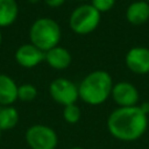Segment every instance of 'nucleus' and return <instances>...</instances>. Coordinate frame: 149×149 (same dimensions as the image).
<instances>
[{
    "label": "nucleus",
    "instance_id": "obj_1",
    "mask_svg": "<svg viewBox=\"0 0 149 149\" xmlns=\"http://www.w3.org/2000/svg\"><path fill=\"white\" fill-rule=\"evenodd\" d=\"M107 129L116 140L123 142L136 141L148 129V115L139 105L118 107L107 118Z\"/></svg>",
    "mask_w": 149,
    "mask_h": 149
},
{
    "label": "nucleus",
    "instance_id": "obj_2",
    "mask_svg": "<svg viewBox=\"0 0 149 149\" xmlns=\"http://www.w3.org/2000/svg\"><path fill=\"white\" fill-rule=\"evenodd\" d=\"M112 76L105 70H94L87 73L78 85L79 98L92 106L104 104L112 94Z\"/></svg>",
    "mask_w": 149,
    "mask_h": 149
},
{
    "label": "nucleus",
    "instance_id": "obj_3",
    "mask_svg": "<svg viewBox=\"0 0 149 149\" xmlns=\"http://www.w3.org/2000/svg\"><path fill=\"white\" fill-rule=\"evenodd\" d=\"M62 38V30L57 21L50 17H40L33 22L29 29L30 43L42 51H48L58 45Z\"/></svg>",
    "mask_w": 149,
    "mask_h": 149
},
{
    "label": "nucleus",
    "instance_id": "obj_4",
    "mask_svg": "<svg viewBox=\"0 0 149 149\" xmlns=\"http://www.w3.org/2000/svg\"><path fill=\"white\" fill-rule=\"evenodd\" d=\"M101 21V13L91 3H84L76 7L69 17V26L77 35H88L93 33Z\"/></svg>",
    "mask_w": 149,
    "mask_h": 149
},
{
    "label": "nucleus",
    "instance_id": "obj_5",
    "mask_svg": "<svg viewBox=\"0 0 149 149\" xmlns=\"http://www.w3.org/2000/svg\"><path fill=\"white\" fill-rule=\"evenodd\" d=\"M26 142L30 149H56L57 133L47 125H33L26 130Z\"/></svg>",
    "mask_w": 149,
    "mask_h": 149
},
{
    "label": "nucleus",
    "instance_id": "obj_6",
    "mask_svg": "<svg viewBox=\"0 0 149 149\" xmlns=\"http://www.w3.org/2000/svg\"><path fill=\"white\" fill-rule=\"evenodd\" d=\"M49 93L54 101L63 106L76 104L79 98L78 85H76L72 80L63 77L56 78L50 83Z\"/></svg>",
    "mask_w": 149,
    "mask_h": 149
},
{
    "label": "nucleus",
    "instance_id": "obj_7",
    "mask_svg": "<svg viewBox=\"0 0 149 149\" xmlns=\"http://www.w3.org/2000/svg\"><path fill=\"white\" fill-rule=\"evenodd\" d=\"M126 66L136 74L149 73V48L147 47H133L125 57Z\"/></svg>",
    "mask_w": 149,
    "mask_h": 149
},
{
    "label": "nucleus",
    "instance_id": "obj_8",
    "mask_svg": "<svg viewBox=\"0 0 149 149\" xmlns=\"http://www.w3.org/2000/svg\"><path fill=\"white\" fill-rule=\"evenodd\" d=\"M111 95L119 107L136 106L140 99L137 88L129 81H119L114 84Z\"/></svg>",
    "mask_w": 149,
    "mask_h": 149
},
{
    "label": "nucleus",
    "instance_id": "obj_9",
    "mask_svg": "<svg viewBox=\"0 0 149 149\" xmlns=\"http://www.w3.org/2000/svg\"><path fill=\"white\" fill-rule=\"evenodd\" d=\"M15 61L22 68H35L44 61V51L38 49L33 43L20 45L15 51Z\"/></svg>",
    "mask_w": 149,
    "mask_h": 149
},
{
    "label": "nucleus",
    "instance_id": "obj_10",
    "mask_svg": "<svg viewBox=\"0 0 149 149\" xmlns=\"http://www.w3.org/2000/svg\"><path fill=\"white\" fill-rule=\"evenodd\" d=\"M44 61L55 70H64L72 62V56L66 48L57 45L44 52Z\"/></svg>",
    "mask_w": 149,
    "mask_h": 149
},
{
    "label": "nucleus",
    "instance_id": "obj_11",
    "mask_svg": "<svg viewBox=\"0 0 149 149\" xmlns=\"http://www.w3.org/2000/svg\"><path fill=\"white\" fill-rule=\"evenodd\" d=\"M126 20L133 26H142L149 20V3L143 0H136L128 5L126 9Z\"/></svg>",
    "mask_w": 149,
    "mask_h": 149
},
{
    "label": "nucleus",
    "instance_id": "obj_12",
    "mask_svg": "<svg viewBox=\"0 0 149 149\" xmlns=\"http://www.w3.org/2000/svg\"><path fill=\"white\" fill-rule=\"evenodd\" d=\"M17 87L12 77L0 73V106H12L17 100Z\"/></svg>",
    "mask_w": 149,
    "mask_h": 149
},
{
    "label": "nucleus",
    "instance_id": "obj_13",
    "mask_svg": "<svg viewBox=\"0 0 149 149\" xmlns=\"http://www.w3.org/2000/svg\"><path fill=\"white\" fill-rule=\"evenodd\" d=\"M19 15L16 0H0V28L12 26Z\"/></svg>",
    "mask_w": 149,
    "mask_h": 149
},
{
    "label": "nucleus",
    "instance_id": "obj_14",
    "mask_svg": "<svg viewBox=\"0 0 149 149\" xmlns=\"http://www.w3.org/2000/svg\"><path fill=\"white\" fill-rule=\"evenodd\" d=\"M19 122V112L13 106H1L0 109V129L10 130Z\"/></svg>",
    "mask_w": 149,
    "mask_h": 149
},
{
    "label": "nucleus",
    "instance_id": "obj_15",
    "mask_svg": "<svg viewBox=\"0 0 149 149\" xmlns=\"http://www.w3.org/2000/svg\"><path fill=\"white\" fill-rule=\"evenodd\" d=\"M37 97V88L33 84H22L17 87V99L21 101H33Z\"/></svg>",
    "mask_w": 149,
    "mask_h": 149
},
{
    "label": "nucleus",
    "instance_id": "obj_16",
    "mask_svg": "<svg viewBox=\"0 0 149 149\" xmlns=\"http://www.w3.org/2000/svg\"><path fill=\"white\" fill-rule=\"evenodd\" d=\"M81 111L79 106L76 104H71L68 106H64L63 108V118L68 123H77L80 120Z\"/></svg>",
    "mask_w": 149,
    "mask_h": 149
},
{
    "label": "nucleus",
    "instance_id": "obj_17",
    "mask_svg": "<svg viewBox=\"0 0 149 149\" xmlns=\"http://www.w3.org/2000/svg\"><path fill=\"white\" fill-rule=\"evenodd\" d=\"M116 0H91V5L100 13H105L111 10L114 5H115Z\"/></svg>",
    "mask_w": 149,
    "mask_h": 149
},
{
    "label": "nucleus",
    "instance_id": "obj_18",
    "mask_svg": "<svg viewBox=\"0 0 149 149\" xmlns=\"http://www.w3.org/2000/svg\"><path fill=\"white\" fill-rule=\"evenodd\" d=\"M43 1L51 8H58L65 2V0H43Z\"/></svg>",
    "mask_w": 149,
    "mask_h": 149
},
{
    "label": "nucleus",
    "instance_id": "obj_19",
    "mask_svg": "<svg viewBox=\"0 0 149 149\" xmlns=\"http://www.w3.org/2000/svg\"><path fill=\"white\" fill-rule=\"evenodd\" d=\"M139 106H140V108H141V109H142V111H143V112H144L147 115L149 114V102H147V101H146V102L140 104Z\"/></svg>",
    "mask_w": 149,
    "mask_h": 149
},
{
    "label": "nucleus",
    "instance_id": "obj_20",
    "mask_svg": "<svg viewBox=\"0 0 149 149\" xmlns=\"http://www.w3.org/2000/svg\"><path fill=\"white\" fill-rule=\"evenodd\" d=\"M30 3H37V2H40V1H42V0H28Z\"/></svg>",
    "mask_w": 149,
    "mask_h": 149
},
{
    "label": "nucleus",
    "instance_id": "obj_21",
    "mask_svg": "<svg viewBox=\"0 0 149 149\" xmlns=\"http://www.w3.org/2000/svg\"><path fill=\"white\" fill-rule=\"evenodd\" d=\"M2 43V33H1V29H0V45Z\"/></svg>",
    "mask_w": 149,
    "mask_h": 149
},
{
    "label": "nucleus",
    "instance_id": "obj_22",
    "mask_svg": "<svg viewBox=\"0 0 149 149\" xmlns=\"http://www.w3.org/2000/svg\"><path fill=\"white\" fill-rule=\"evenodd\" d=\"M69 149H84L81 147H72V148H69Z\"/></svg>",
    "mask_w": 149,
    "mask_h": 149
},
{
    "label": "nucleus",
    "instance_id": "obj_23",
    "mask_svg": "<svg viewBox=\"0 0 149 149\" xmlns=\"http://www.w3.org/2000/svg\"><path fill=\"white\" fill-rule=\"evenodd\" d=\"M143 1H146V2H148V3H149V0H143Z\"/></svg>",
    "mask_w": 149,
    "mask_h": 149
},
{
    "label": "nucleus",
    "instance_id": "obj_24",
    "mask_svg": "<svg viewBox=\"0 0 149 149\" xmlns=\"http://www.w3.org/2000/svg\"><path fill=\"white\" fill-rule=\"evenodd\" d=\"M1 132H2V130H1V129H0V139H1Z\"/></svg>",
    "mask_w": 149,
    "mask_h": 149
},
{
    "label": "nucleus",
    "instance_id": "obj_25",
    "mask_svg": "<svg viewBox=\"0 0 149 149\" xmlns=\"http://www.w3.org/2000/svg\"><path fill=\"white\" fill-rule=\"evenodd\" d=\"M77 1H86V0H77Z\"/></svg>",
    "mask_w": 149,
    "mask_h": 149
},
{
    "label": "nucleus",
    "instance_id": "obj_26",
    "mask_svg": "<svg viewBox=\"0 0 149 149\" xmlns=\"http://www.w3.org/2000/svg\"><path fill=\"white\" fill-rule=\"evenodd\" d=\"M0 109H1V106H0Z\"/></svg>",
    "mask_w": 149,
    "mask_h": 149
}]
</instances>
